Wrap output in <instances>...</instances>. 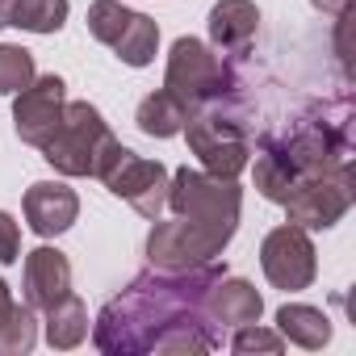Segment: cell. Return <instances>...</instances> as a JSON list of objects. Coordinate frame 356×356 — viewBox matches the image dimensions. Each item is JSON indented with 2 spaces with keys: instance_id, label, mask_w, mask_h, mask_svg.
<instances>
[{
  "instance_id": "1",
  "label": "cell",
  "mask_w": 356,
  "mask_h": 356,
  "mask_svg": "<svg viewBox=\"0 0 356 356\" xmlns=\"http://www.w3.org/2000/svg\"><path fill=\"white\" fill-rule=\"evenodd\" d=\"M227 277V264L206 260L193 268H147L122 293H113L92 327V343L105 356H202L222 343V327L210 318V289Z\"/></svg>"
},
{
  "instance_id": "2",
  "label": "cell",
  "mask_w": 356,
  "mask_h": 356,
  "mask_svg": "<svg viewBox=\"0 0 356 356\" xmlns=\"http://www.w3.org/2000/svg\"><path fill=\"white\" fill-rule=\"evenodd\" d=\"M348 122H352L348 101L310 105L281 134H264L260 147H256V189H260V197L273 202V206H285L302 181L352 163Z\"/></svg>"
},
{
  "instance_id": "3",
  "label": "cell",
  "mask_w": 356,
  "mask_h": 356,
  "mask_svg": "<svg viewBox=\"0 0 356 356\" xmlns=\"http://www.w3.org/2000/svg\"><path fill=\"white\" fill-rule=\"evenodd\" d=\"M168 210L176 218L202 222V227L235 239L239 214H243V189L231 176H214L206 168H176L168 176Z\"/></svg>"
},
{
  "instance_id": "4",
  "label": "cell",
  "mask_w": 356,
  "mask_h": 356,
  "mask_svg": "<svg viewBox=\"0 0 356 356\" xmlns=\"http://www.w3.org/2000/svg\"><path fill=\"white\" fill-rule=\"evenodd\" d=\"M113 147H118V138H113L109 122L101 118V109L88 101H67L59 130L42 143V159L63 176H101Z\"/></svg>"
},
{
  "instance_id": "5",
  "label": "cell",
  "mask_w": 356,
  "mask_h": 356,
  "mask_svg": "<svg viewBox=\"0 0 356 356\" xmlns=\"http://www.w3.org/2000/svg\"><path fill=\"white\" fill-rule=\"evenodd\" d=\"M163 88L176 92L189 109H202V105L231 101L239 92V76L202 38H176L172 55H168V67H163Z\"/></svg>"
},
{
  "instance_id": "6",
  "label": "cell",
  "mask_w": 356,
  "mask_h": 356,
  "mask_svg": "<svg viewBox=\"0 0 356 356\" xmlns=\"http://www.w3.org/2000/svg\"><path fill=\"white\" fill-rule=\"evenodd\" d=\"M181 134L189 138V151L202 159V168L214 172V176H231L235 181V176L252 163V138L239 126V118L227 109V101L189 109Z\"/></svg>"
},
{
  "instance_id": "7",
  "label": "cell",
  "mask_w": 356,
  "mask_h": 356,
  "mask_svg": "<svg viewBox=\"0 0 356 356\" xmlns=\"http://www.w3.org/2000/svg\"><path fill=\"white\" fill-rule=\"evenodd\" d=\"M168 168L159 163V159H143V155H134L130 147H113V155L105 159V168H101V181H105V189L113 193V197H122V202H130L143 218H159L163 210H168Z\"/></svg>"
},
{
  "instance_id": "8",
  "label": "cell",
  "mask_w": 356,
  "mask_h": 356,
  "mask_svg": "<svg viewBox=\"0 0 356 356\" xmlns=\"http://www.w3.org/2000/svg\"><path fill=\"white\" fill-rule=\"evenodd\" d=\"M352 202H356V176H352V163H343L335 172L302 181L293 189V197L285 202V214L302 231H331L352 210Z\"/></svg>"
},
{
  "instance_id": "9",
  "label": "cell",
  "mask_w": 356,
  "mask_h": 356,
  "mask_svg": "<svg viewBox=\"0 0 356 356\" xmlns=\"http://www.w3.org/2000/svg\"><path fill=\"white\" fill-rule=\"evenodd\" d=\"M227 235L202 227V222H189V218H168L151 227L147 235V264L151 268H193V264H206V260H218L227 252Z\"/></svg>"
},
{
  "instance_id": "10",
  "label": "cell",
  "mask_w": 356,
  "mask_h": 356,
  "mask_svg": "<svg viewBox=\"0 0 356 356\" xmlns=\"http://www.w3.org/2000/svg\"><path fill=\"white\" fill-rule=\"evenodd\" d=\"M260 268H264L268 285H277L285 293L310 289L314 277H318V256H314L310 231H302L298 222L273 227L260 243Z\"/></svg>"
},
{
  "instance_id": "11",
  "label": "cell",
  "mask_w": 356,
  "mask_h": 356,
  "mask_svg": "<svg viewBox=\"0 0 356 356\" xmlns=\"http://www.w3.org/2000/svg\"><path fill=\"white\" fill-rule=\"evenodd\" d=\"M63 109H67V84H63V76H55V72L51 76H34L17 92V101H13V130H17V138L42 151V143L59 130Z\"/></svg>"
},
{
  "instance_id": "12",
  "label": "cell",
  "mask_w": 356,
  "mask_h": 356,
  "mask_svg": "<svg viewBox=\"0 0 356 356\" xmlns=\"http://www.w3.org/2000/svg\"><path fill=\"white\" fill-rule=\"evenodd\" d=\"M22 210H26L30 231L42 235V239H51V235L72 231V222L80 218V197H76V189H67L63 181H38V185L26 189Z\"/></svg>"
},
{
  "instance_id": "13",
  "label": "cell",
  "mask_w": 356,
  "mask_h": 356,
  "mask_svg": "<svg viewBox=\"0 0 356 356\" xmlns=\"http://www.w3.org/2000/svg\"><path fill=\"white\" fill-rule=\"evenodd\" d=\"M22 289H26V302L34 310L55 306L63 293H72V264H67V256L59 248H34L26 256V281H22Z\"/></svg>"
},
{
  "instance_id": "14",
  "label": "cell",
  "mask_w": 356,
  "mask_h": 356,
  "mask_svg": "<svg viewBox=\"0 0 356 356\" xmlns=\"http://www.w3.org/2000/svg\"><path fill=\"white\" fill-rule=\"evenodd\" d=\"M260 34V9L252 0H218L210 9V42L222 55H248Z\"/></svg>"
},
{
  "instance_id": "15",
  "label": "cell",
  "mask_w": 356,
  "mask_h": 356,
  "mask_svg": "<svg viewBox=\"0 0 356 356\" xmlns=\"http://www.w3.org/2000/svg\"><path fill=\"white\" fill-rule=\"evenodd\" d=\"M206 306H210V318H214L218 327L260 323V314H264V298H260L256 285L243 281V277H222V281L210 289Z\"/></svg>"
},
{
  "instance_id": "16",
  "label": "cell",
  "mask_w": 356,
  "mask_h": 356,
  "mask_svg": "<svg viewBox=\"0 0 356 356\" xmlns=\"http://www.w3.org/2000/svg\"><path fill=\"white\" fill-rule=\"evenodd\" d=\"M277 331H281V339H289L306 352H318V348L331 343V318L318 306H306V302H285L277 310Z\"/></svg>"
},
{
  "instance_id": "17",
  "label": "cell",
  "mask_w": 356,
  "mask_h": 356,
  "mask_svg": "<svg viewBox=\"0 0 356 356\" xmlns=\"http://www.w3.org/2000/svg\"><path fill=\"white\" fill-rule=\"evenodd\" d=\"M67 0H0V30H30V34H59L67 22Z\"/></svg>"
},
{
  "instance_id": "18",
  "label": "cell",
  "mask_w": 356,
  "mask_h": 356,
  "mask_svg": "<svg viewBox=\"0 0 356 356\" xmlns=\"http://www.w3.org/2000/svg\"><path fill=\"white\" fill-rule=\"evenodd\" d=\"M185 118H189V105L176 92H168V88L147 92L138 101V113H134V122H138V130L147 138H176L185 130Z\"/></svg>"
},
{
  "instance_id": "19",
  "label": "cell",
  "mask_w": 356,
  "mask_h": 356,
  "mask_svg": "<svg viewBox=\"0 0 356 356\" xmlns=\"http://www.w3.org/2000/svg\"><path fill=\"white\" fill-rule=\"evenodd\" d=\"M88 335V306L76 298V293H63L55 306H47V343L67 352V348H80Z\"/></svg>"
},
{
  "instance_id": "20",
  "label": "cell",
  "mask_w": 356,
  "mask_h": 356,
  "mask_svg": "<svg viewBox=\"0 0 356 356\" xmlns=\"http://www.w3.org/2000/svg\"><path fill=\"white\" fill-rule=\"evenodd\" d=\"M155 51H159V26H155V17L130 13L126 30H122L118 42H113V55H118L126 67H147V63L155 59Z\"/></svg>"
},
{
  "instance_id": "21",
  "label": "cell",
  "mask_w": 356,
  "mask_h": 356,
  "mask_svg": "<svg viewBox=\"0 0 356 356\" xmlns=\"http://www.w3.org/2000/svg\"><path fill=\"white\" fill-rule=\"evenodd\" d=\"M38 343V318H34V306L26 302H13L9 318L0 323V352L5 356H26L30 348Z\"/></svg>"
},
{
  "instance_id": "22",
  "label": "cell",
  "mask_w": 356,
  "mask_h": 356,
  "mask_svg": "<svg viewBox=\"0 0 356 356\" xmlns=\"http://www.w3.org/2000/svg\"><path fill=\"white\" fill-rule=\"evenodd\" d=\"M34 55L17 42H0V97H17L34 80Z\"/></svg>"
},
{
  "instance_id": "23",
  "label": "cell",
  "mask_w": 356,
  "mask_h": 356,
  "mask_svg": "<svg viewBox=\"0 0 356 356\" xmlns=\"http://www.w3.org/2000/svg\"><path fill=\"white\" fill-rule=\"evenodd\" d=\"M130 13H134V9H126L122 0H92V5H88V34H92L97 42L113 47L118 34L126 30Z\"/></svg>"
},
{
  "instance_id": "24",
  "label": "cell",
  "mask_w": 356,
  "mask_h": 356,
  "mask_svg": "<svg viewBox=\"0 0 356 356\" xmlns=\"http://www.w3.org/2000/svg\"><path fill=\"white\" fill-rule=\"evenodd\" d=\"M231 348H235L239 356H252V352H264V356H277V352L285 348V339H281V331H268V327H256V323H243V327H235V339H231Z\"/></svg>"
},
{
  "instance_id": "25",
  "label": "cell",
  "mask_w": 356,
  "mask_h": 356,
  "mask_svg": "<svg viewBox=\"0 0 356 356\" xmlns=\"http://www.w3.org/2000/svg\"><path fill=\"white\" fill-rule=\"evenodd\" d=\"M22 260V227L9 210H0V264H17Z\"/></svg>"
},
{
  "instance_id": "26",
  "label": "cell",
  "mask_w": 356,
  "mask_h": 356,
  "mask_svg": "<svg viewBox=\"0 0 356 356\" xmlns=\"http://www.w3.org/2000/svg\"><path fill=\"white\" fill-rule=\"evenodd\" d=\"M9 310H13V289L5 285V277H0V323L9 318Z\"/></svg>"
},
{
  "instance_id": "27",
  "label": "cell",
  "mask_w": 356,
  "mask_h": 356,
  "mask_svg": "<svg viewBox=\"0 0 356 356\" xmlns=\"http://www.w3.org/2000/svg\"><path fill=\"white\" fill-rule=\"evenodd\" d=\"M310 5H314L318 13H343V9L352 5V0H310Z\"/></svg>"
}]
</instances>
